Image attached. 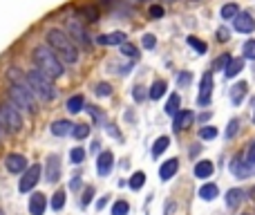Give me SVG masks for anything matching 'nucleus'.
<instances>
[{
  "instance_id": "26",
  "label": "nucleus",
  "mask_w": 255,
  "mask_h": 215,
  "mask_svg": "<svg viewBox=\"0 0 255 215\" xmlns=\"http://www.w3.org/2000/svg\"><path fill=\"white\" fill-rule=\"evenodd\" d=\"M168 146H170V139H168V137H159V139L152 144V157L163 155V150H166Z\"/></svg>"
},
{
  "instance_id": "34",
  "label": "nucleus",
  "mask_w": 255,
  "mask_h": 215,
  "mask_svg": "<svg viewBox=\"0 0 255 215\" xmlns=\"http://www.w3.org/2000/svg\"><path fill=\"white\" fill-rule=\"evenodd\" d=\"M72 135H74L76 139H85V137L90 135V126H85V123H76V126L72 128Z\"/></svg>"
},
{
  "instance_id": "35",
  "label": "nucleus",
  "mask_w": 255,
  "mask_h": 215,
  "mask_svg": "<svg viewBox=\"0 0 255 215\" xmlns=\"http://www.w3.org/2000/svg\"><path fill=\"white\" fill-rule=\"evenodd\" d=\"M128 213H130V204L124 202V200L115 202V207H112V215H128Z\"/></svg>"
},
{
  "instance_id": "5",
  "label": "nucleus",
  "mask_w": 255,
  "mask_h": 215,
  "mask_svg": "<svg viewBox=\"0 0 255 215\" xmlns=\"http://www.w3.org/2000/svg\"><path fill=\"white\" fill-rule=\"evenodd\" d=\"M0 126H4L9 132H18L22 128V117L18 112V108H13L11 103L0 106Z\"/></svg>"
},
{
  "instance_id": "11",
  "label": "nucleus",
  "mask_w": 255,
  "mask_h": 215,
  "mask_svg": "<svg viewBox=\"0 0 255 215\" xmlns=\"http://www.w3.org/2000/svg\"><path fill=\"white\" fill-rule=\"evenodd\" d=\"M58 177H61V159L56 155H49L45 162V180L54 184V182H58Z\"/></svg>"
},
{
  "instance_id": "49",
  "label": "nucleus",
  "mask_w": 255,
  "mask_h": 215,
  "mask_svg": "<svg viewBox=\"0 0 255 215\" xmlns=\"http://www.w3.org/2000/svg\"><path fill=\"white\" fill-rule=\"evenodd\" d=\"M88 112L92 114V117L97 119V121H103V112H99V110L94 108V106H88Z\"/></svg>"
},
{
  "instance_id": "40",
  "label": "nucleus",
  "mask_w": 255,
  "mask_h": 215,
  "mask_svg": "<svg viewBox=\"0 0 255 215\" xmlns=\"http://www.w3.org/2000/svg\"><path fill=\"white\" fill-rule=\"evenodd\" d=\"M215 137H217V130L213 126L202 128V130H199V139H215Z\"/></svg>"
},
{
  "instance_id": "53",
  "label": "nucleus",
  "mask_w": 255,
  "mask_h": 215,
  "mask_svg": "<svg viewBox=\"0 0 255 215\" xmlns=\"http://www.w3.org/2000/svg\"><path fill=\"white\" fill-rule=\"evenodd\" d=\"M251 195H253V198H255V186H253V191H251Z\"/></svg>"
},
{
  "instance_id": "18",
  "label": "nucleus",
  "mask_w": 255,
  "mask_h": 215,
  "mask_svg": "<svg viewBox=\"0 0 255 215\" xmlns=\"http://www.w3.org/2000/svg\"><path fill=\"white\" fill-rule=\"evenodd\" d=\"M193 119H195V114L190 112V110H181V112H177L175 114V130L179 132V130H184V128H188L190 123H193Z\"/></svg>"
},
{
  "instance_id": "47",
  "label": "nucleus",
  "mask_w": 255,
  "mask_h": 215,
  "mask_svg": "<svg viewBox=\"0 0 255 215\" xmlns=\"http://www.w3.org/2000/svg\"><path fill=\"white\" fill-rule=\"evenodd\" d=\"M229 38H231V31L226 29V27H220V29H217V40L224 43V40H229Z\"/></svg>"
},
{
  "instance_id": "50",
  "label": "nucleus",
  "mask_w": 255,
  "mask_h": 215,
  "mask_svg": "<svg viewBox=\"0 0 255 215\" xmlns=\"http://www.w3.org/2000/svg\"><path fill=\"white\" fill-rule=\"evenodd\" d=\"M247 162H249V164H253V166H255V141L251 144V148H249V153H247Z\"/></svg>"
},
{
  "instance_id": "27",
  "label": "nucleus",
  "mask_w": 255,
  "mask_h": 215,
  "mask_svg": "<svg viewBox=\"0 0 255 215\" xmlns=\"http://www.w3.org/2000/svg\"><path fill=\"white\" fill-rule=\"evenodd\" d=\"M238 13H240V7L235 2H229V4L222 7V18H224V20H233Z\"/></svg>"
},
{
  "instance_id": "43",
  "label": "nucleus",
  "mask_w": 255,
  "mask_h": 215,
  "mask_svg": "<svg viewBox=\"0 0 255 215\" xmlns=\"http://www.w3.org/2000/svg\"><path fill=\"white\" fill-rule=\"evenodd\" d=\"M132 97H134V101H143V99L148 97V92H145V88H141V85H136V88L132 90Z\"/></svg>"
},
{
  "instance_id": "44",
  "label": "nucleus",
  "mask_w": 255,
  "mask_h": 215,
  "mask_svg": "<svg viewBox=\"0 0 255 215\" xmlns=\"http://www.w3.org/2000/svg\"><path fill=\"white\" fill-rule=\"evenodd\" d=\"M141 43H143V47H145V49H152L154 45H157V38H154L152 34H145L143 38H141Z\"/></svg>"
},
{
  "instance_id": "24",
  "label": "nucleus",
  "mask_w": 255,
  "mask_h": 215,
  "mask_svg": "<svg viewBox=\"0 0 255 215\" xmlns=\"http://www.w3.org/2000/svg\"><path fill=\"white\" fill-rule=\"evenodd\" d=\"M166 88H168V85H166V81H154V83H152V88L148 90V97L152 99V101H157V99H161L163 94H166Z\"/></svg>"
},
{
  "instance_id": "33",
  "label": "nucleus",
  "mask_w": 255,
  "mask_h": 215,
  "mask_svg": "<svg viewBox=\"0 0 255 215\" xmlns=\"http://www.w3.org/2000/svg\"><path fill=\"white\" fill-rule=\"evenodd\" d=\"M186 43H188L190 47H193L197 54H206V49H208V47H206V43H202V40H197V38H195V36H188V38H186Z\"/></svg>"
},
{
  "instance_id": "55",
  "label": "nucleus",
  "mask_w": 255,
  "mask_h": 215,
  "mask_svg": "<svg viewBox=\"0 0 255 215\" xmlns=\"http://www.w3.org/2000/svg\"><path fill=\"white\" fill-rule=\"evenodd\" d=\"M253 123H255V112H253Z\"/></svg>"
},
{
  "instance_id": "38",
  "label": "nucleus",
  "mask_w": 255,
  "mask_h": 215,
  "mask_svg": "<svg viewBox=\"0 0 255 215\" xmlns=\"http://www.w3.org/2000/svg\"><path fill=\"white\" fill-rule=\"evenodd\" d=\"M70 159H72V164H83V159H85V150H83V148H72Z\"/></svg>"
},
{
  "instance_id": "14",
  "label": "nucleus",
  "mask_w": 255,
  "mask_h": 215,
  "mask_svg": "<svg viewBox=\"0 0 255 215\" xmlns=\"http://www.w3.org/2000/svg\"><path fill=\"white\" fill-rule=\"evenodd\" d=\"M45 207H47V200H45L43 193H34L29 198V213L31 215H43Z\"/></svg>"
},
{
  "instance_id": "58",
  "label": "nucleus",
  "mask_w": 255,
  "mask_h": 215,
  "mask_svg": "<svg viewBox=\"0 0 255 215\" xmlns=\"http://www.w3.org/2000/svg\"><path fill=\"white\" fill-rule=\"evenodd\" d=\"M0 135H2V130H0Z\"/></svg>"
},
{
  "instance_id": "52",
  "label": "nucleus",
  "mask_w": 255,
  "mask_h": 215,
  "mask_svg": "<svg viewBox=\"0 0 255 215\" xmlns=\"http://www.w3.org/2000/svg\"><path fill=\"white\" fill-rule=\"evenodd\" d=\"M81 177H72V189H79V184H81Z\"/></svg>"
},
{
  "instance_id": "21",
  "label": "nucleus",
  "mask_w": 255,
  "mask_h": 215,
  "mask_svg": "<svg viewBox=\"0 0 255 215\" xmlns=\"http://www.w3.org/2000/svg\"><path fill=\"white\" fill-rule=\"evenodd\" d=\"M242 70H244V58H231V63L224 70V74L229 76V79H233V76H238Z\"/></svg>"
},
{
  "instance_id": "1",
  "label": "nucleus",
  "mask_w": 255,
  "mask_h": 215,
  "mask_svg": "<svg viewBox=\"0 0 255 215\" xmlns=\"http://www.w3.org/2000/svg\"><path fill=\"white\" fill-rule=\"evenodd\" d=\"M47 43L49 49L56 52L65 63H76L79 61V49L72 43V38L63 29H49L47 31Z\"/></svg>"
},
{
  "instance_id": "41",
  "label": "nucleus",
  "mask_w": 255,
  "mask_h": 215,
  "mask_svg": "<svg viewBox=\"0 0 255 215\" xmlns=\"http://www.w3.org/2000/svg\"><path fill=\"white\" fill-rule=\"evenodd\" d=\"M244 56L255 61V40H247V43H244Z\"/></svg>"
},
{
  "instance_id": "20",
  "label": "nucleus",
  "mask_w": 255,
  "mask_h": 215,
  "mask_svg": "<svg viewBox=\"0 0 255 215\" xmlns=\"http://www.w3.org/2000/svg\"><path fill=\"white\" fill-rule=\"evenodd\" d=\"M72 128H74V123H70V121H65V119H61V121H54V123H52V135L65 137V135H70V132H72Z\"/></svg>"
},
{
  "instance_id": "48",
  "label": "nucleus",
  "mask_w": 255,
  "mask_h": 215,
  "mask_svg": "<svg viewBox=\"0 0 255 215\" xmlns=\"http://www.w3.org/2000/svg\"><path fill=\"white\" fill-rule=\"evenodd\" d=\"M161 16H163V7L152 4V7H150V18H161Z\"/></svg>"
},
{
  "instance_id": "30",
  "label": "nucleus",
  "mask_w": 255,
  "mask_h": 215,
  "mask_svg": "<svg viewBox=\"0 0 255 215\" xmlns=\"http://www.w3.org/2000/svg\"><path fill=\"white\" fill-rule=\"evenodd\" d=\"M163 110H166L168 117H175V114L179 112V94H172L170 101L166 103V108H163Z\"/></svg>"
},
{
  "instance_id": "37",
  "label": "nucleus",
  "mask_w": 255,
  "mask_h": 215,
  "mask_svg": "<svg viewBox=\"0 0 255 215\" xmlns=\"http://www.w3.org/2000/svg\"><path fill=\"white\" fill-rule=\"evenodd\" d=\"M94 92H97V97H110V94H112V85L110 83H97Z\"/></svg>"
},
{
  "instance_id": "39",
  "label": "nucleus",
  "mask_w": 255,
  "mask_h": 215,
  "mask_svg": "<svg viewBox=\"0 0 255 215\" xmlns=\"http://www.w3.org/2000/svg\"><path fill=\"white\" fill-rule=\"evenodd\" d=\"M238 128H240V121H238V119H231L229 128H226V139H233V137L238 135Z\"/></svg>"
},
{
  "instance_id": "23",
  "label": "nucleus",
  "mask_w": 255,
  "mask_h": 215,
  "mask_svg": "<svg viewBox=\"0 0 255 215\" xmlns=\"http://www.w3.org/2000/svg\"><path fill=\"white\" fill-rule=\"evenodd\" d=\"M195 175L199 177V180H206V177L213 175V164L208 162V159H204V162H197V166H195Z\"/></svg>"
},
{
  "instance_id": "13",
  "label": "nucleus",
  "mask_w": 255,
  "mask_h": 215,
  "mask_svg": "<svg viewBox=\"0 0 255 215\" xmlns=\"http://www.w3.org/2000/svg\"><path fill=\"white\" fill-rule=\"evenodd\" d=\"M112 166H115V157H112V153H101L99 155V159H97V173L101 177H106V175H110V171H112Z\"/></svg>"
},
{
  "instance_id": "4",
  "label": "nucleus",
  "mask_w": 255,
  "mask_h": 215,
  "mask_svg": "<svg viewBox=\"0 0 255 215\" xmlns=\"http://www.w3.org/2000/svg\"><path fill=\"white\" fill-rule=\"evenodd\" d=\"M9 101L18 110H29V112L36 110L34 94H31V90L27 88V85H11V88H9Z\"/></svg>"
},
{
  "instance_id": "10",
  "label": "nucleus",
  "mask_w": 255,
  "mask_h": 215,
  "mask_svg": "<svg viewBox=\"0 0 255 215\" xmlns=\"http://www.w3.org/2000/svg\"><path fill=\"white\" fill-rule=\"evenodd\" d=\"M4 168H7L9 173H13V175L25 173L27 171V159L22 157V155H18V153H11V155L4 157Z\"/></svg>"
},
{
  "instance_id": "51",
  "label": "nucleus",
  "mask_w": 255,
  "mask_h": 215,
  "mask_svg": "<svg viewBox=\"0 0 255 215\" xmlns=\"http://www.w3.org/2000/svg\"><path fill=\"white\" fill-rule=\"evenodd\" d=\"M106 204H108V198H101V200H99V202H97V209H99V211H101V209L106 207Z\"/></svg>"
},
{
  "instance_id": "9",
  "label": "nucleus",
  "mask_w": 255,
  "mask_h": 215,
  "mask_svg": "<svg viewBox=\"0 0 255 215\" xmlns=\"http://www.w3.org/2000/svg\"><path fill=\"white\" fill-rule=\"evenodd\" d=\"M211 94H213V74L206 72L202 76V85H199V97H197L199 106H208L211 103Z\"/></svg>"
},
{
  "instance_id": "17",
  "label": "nucleus",
  "mask_w": 255,
  "mask_h": 215,
  "mask_svg": "<svg viewBox=\"0 0 255 215\" xmlns=\"http://www.w3.org/2000/svg\"><path fill=\"white\" fill-rule=\"evenodd\" d=\"M247 92H249V85L244 83V81H240V83H235L233 88H231V101L235 103V106H240V103L247 99Z\"/></svg>"
},
{
  "instance_id": "59",
  "label": "nucleus",
  "mask_w": 255,
  "mask_h": 215,
  "mask_svg": "<svg viewBox=\"0 0 255 215\" xmlns=\"http://www.w3.org/2000/svg\"><path fill=\"white\" fill-rule=\"evenodd\" d=\"M244 215H247V213H244Z\"/></svg>"
},
{
  "instance_id": "45",
  "label": "nucleus",
  "mask_w": 255,
  "mask_h": 215,
  "mask_svg": "<svg viewBox=\"0 0 255 215\" xmlns=\"http://www.w3.org/2000/svg\"><path fill=\"white\" fill-rule=\"evenodd\" d=\"M229 63H231V56H229V54H224V56H220L215 61V67H217V70H226V65H229Z\"/></svg>"
},
{
  "instance_id": "3",
  "label": "nucleus",
  "mask_w": 255,
  "mask_h": 215,
  "mask_svg": "<svg viewBox=\"0 0 255 215\" xmlns=\"http://www.w3.org/2000/svg\"><path fill=\"white\" fill-rule=\"evenodd\" d=\"M25 83H27V88L31 90V94H38L43 101H52V99L56 97V88L52 85V81L38 70L27 72Z\"/></svg>"
},
{
  "instance_id": "31",
  "label": "nucleus",
  "mask_w": 255,
  "mask_h": 215,
  "mask_svg": "<svg viewBox=\"0 0 255 215\" xmlns=\"http://www.w3.org/2000/svg\"><path fill=\"white\" fill-rule=\"evenodd\" d=\"M128 184H130V189L132 191H139L141 186L145 184V173H141V171H136L134 175L130 177V182H128Z\"/></svg>"
},
{
  "instance_id": "2",
  "label": "nucleus",
  "mask_w": 255,
  "mask_h": 215,
  "mask_svg": "<svg viewBox=\"0 0 255 215\" xmlns=\"http://www.w3.org/2000/svg\"><path fill=\"white\" fill-rule=\"evenodd\" d=\"M34 63L38 67V72H43L49 81L63 76V61L49 47H45V45H38L34 49Z\"/></svg>"
},
{
  "instance_id": "8",
  "label": "nucleus",
  "mask_w": 255,
  "mask_h": 215,
  "mask_svg": "<svg viewBox=\"0 0 255 215\" xmlns=\"http://www.w3.org/2000/svg\"><path fill=\"white\" fill-rule=\"evenodd\" d=\"M233 25H235V31H240V34H251V31H255V18L251 13L242 11L233 18Z\"/></svg>"
},
{
  "instance_id": "12",
  "label": "nucleus",
  "mask_w": 255,
  "mask_h": 215,
  "mask_svg": "<svg viewBox=\"0 0 255 215\" xmlns=\"http://www.w3.org/2000/svg\"><path fill=\"white\" fill-rule=\"evenodd\" d=\"M67 29H70V38L79 40L81 45H85L88 47L90 45V38H88V31H85V27L79 22V18H70V25H67Z\"/></svg>"
},
{
  "instance_id": "56",
  "label": "nucleus",
  "mask_w": 255,
  "mask_h": 215,
  "mask_svg": "<svg viewBox=\"0 0 255 215\" xmlns=\"http://www.w3.org/2000/svg\"><path fill=\"white\" fill-rule=\"evenodd\" d=\"M193 2H199V0H193Z\"/></svg>"
},
{
  "instance_id": "25",
  "label": "nucleus",
  "mask_w": 255,
  "mask_h": 215,
  "mask_svg": "<svg viewBox=\"0 0 255 215\" xmlns=\"http://www.w3.org/2000/svg\"><path fill=\"white\" fill-rule=\"evenodd\" d=\"M85 106V99H83V94H76V97H72L70 101H67V110H70L72 114H76V112H81Z\"/></svg>"
},
{
  "instance_id": "29",
  "label": "nucleus",
  "mask_w": 255,
  "mask_h": 215,
  "mask_svg": "<svg viewBox=\"0 0 255 215\" xmlns=\"http://www.w3.org/2000/svg\"><path fill=\"white\" fill-rule=\"evenodd\" d=\"M7 79L11 81V85H27V83H25V76H22L20 70H16V67H9Z\"/></svg>"
},
{
  "instance_id": "57",
  "label": "nucleus",
  "mask_w": 255,
  "mask_h": 215,
  "mask_svg": "<svg viewBox=\"0 0 255 215\" xmlns=\"http://www.w3.org/2000/svg\"><path fill=\"white\" fill-rule=\"evenodd\" d=\"M168 2H172V0H168Z\"/></svg>"
},
{
  "instance_id": "42",
  "label": "nucleus",
  "mask_w": 255,
  "mask_h": 215,
  "mask_svg": "<svg viewBox=\"0 0 255 215\" xmlns=\"http://www.w3.org/2000/svg\"><path fill=\"white\" fill-rule=\"evenodd\" d=\"M190 81H193V74H190V72H179V76H177V83H179L181 88H186Z\"/></svg>"
},
{
  "instance_id": "6",
  "label": "nucleus",
  "mask_w": 255,
  "mask_h": 215,
  "mask_svg": "<svg viewBox=\"0 0 255 215\" xmlns=\"http://www.w3.org/2000/svg\"><path fill=\"white\" fill-rule=\"evenodd\" d=\"M38 180H40V166L38 164H31L25 171V175H22L20 184H18V191H20V193H29V191L38 184Z\"/></svg>"
},
{
  "instance_id": "46",
  "label": "nucleus",
  "mask_w": 255,
  "mask_h": 215,
  "mask_svg": "<svg viewBox=\"0 0 255 215\" xmlns=\"http://www.w3.org/2000/svg\"><path fill=\"white\" fill-rule=\"evenodd\" d=\"M92 198H94V189H92V186H88V189H85V193H83V202H81V204H83V207H88V204L92 202Z\"/></svg>"
},
{
  "instance_id": "54",
  "label": "nucleus",
  "mask_w": 255,
  "mask_h": 215,
  "mask_svg": "<svg viewBox=\"0 0 255 215\" xmlns=\"http://www.w3.org/2000/svg\"><path fill=\"white\" fill-rule=\"evenodd\" d=\"M132 2H141V0H132Z\"/></svg>"
},
{
  "instance_id": "7",
  "label": "nucleus",
  "mask_w": 255,
  "mask_h": 215,
  "mask_svg": "<svg viewBox=\"0 0 255 215\" xmlns=\"http://www.w3.org/2000/svg\"><path fill=\"white\" fill-rule=\"evenodd\" d=\"M231 173H233L235 177H240V180H244V177H251L255 173V166L253 164H249L247 159H242V155H238V157L231 162Z\"/></svg>"
},
{
  "instance_id": "16",
  "label": "nucleus",
  "mask_w": 255,
  "mask_h": 215,
  "mask_svg": "<svg viewBox=\"0 0 255 215\" xmlns=\"http://www.w3.org/2000/svg\"><path fill=\"white\" fill-rule=\"evenodd\" d=\"M177 171H179V159H175V157H172V159H168V162L163 164L161 168H159V177H161L163 182H168L172 175H175Z\"/></svg>"
},
{
  "instance_id": "15",
  "label": "nucleus",
  "mask_w": 255,
  "mask_h": 215,
  "mask_svg": "<svg viewBox=\"0 0 255 215\" xmlns=\"http://www.w3.org/2000/svg\"><path fill=\"white\" fill-rule=\"evenodd\" d=\"M99 45H124L126 43V34L124 31H112V34H103L97 36Z\"/></svg>"
},
{
  "instance_id": "19",
  "label": "nucleus",
  "mask_w": 255,
  "mask_h": 215,
  "mask_svg": "<svg viewBox=\"0 0 255 215\" xmlns=\"http://www.w3.org/2000/svg\"><path fill=\"white\" fill-rule=\"evenodd\" d=\"M242 200H244V191L242 189L226 191V204H229V209H238L240 204H242Z\"/></svg>"
},
{
  "instance_id": "32",
  "label": "nucleus",
  "mask_w": 255,
  "mask_h": 215,
  "mask_svg": "<svg viewBox=\"0 0 255 215\" xmlns=\"http://www.w3.org/2000/svg\"><path fill=\"white\" fill-rule=\"evenodd\" d=\"M63 207H65V191H56L52 198V209L54 211H61Z\"/></svg>"
},
{
  "instance_id": "22",
  "label": "nucleus",
  "mask_w": 255,
  "mask_h": 215,
  "mask_svg": "<svg viewBox=\"0 0 255 215\" xmlns=\"http://www.w3.org/2000/svg\"><path fill=\"white\" fill-rule=\"evenodd\" d=\"M217 195H220V189H217L215 184H204L202 189H199V198H202L204 202H213Z\"/></svg>"
},
{
  "instance_id": "28",
  "label": "nucleus",
  "mask_w": 255,
  "mask_h": 215,
  "mask_svg": "<svg viewBox=\"0 0 255 215\" xmlns=\"http://www.w3.org/2000/svg\"><path fill=\"white\" fill-rule=\"evenodd\" d=\"M81 16H85V20H88V22H97L99 20V7L88 4V7L81 9Z\"/></svg>"
},
{
  "instance_id": "36",
  "label": "nucleus",
  "mask_w": 255,
  "mask_h": 215,
  "mask_svg": "<svg viewBox=\"0 0 255 215\" xmlns=\"http://www.w3.org/2000/svg\"><path fill=\"white\" fill-rule=\"evenodd\" d=\"M121 54H124V56H128V58H139V52H136V47L132 43H124L121 45Z\"/></svg>"
}]
</instances>
